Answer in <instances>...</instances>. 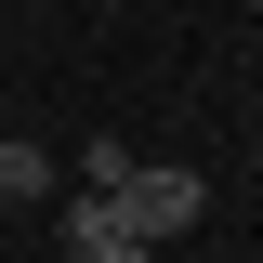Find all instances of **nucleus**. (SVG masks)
<instances>
[{
	"label": "nucleus",
	"mask_w": 263,
	"mask_h": 263,
	"mask_svg": "<svg viewBox=\"0 0 263 263\" xmlns=\"http://www.w3.org/2000/svg\"><path fill=\"white\" fill-rule=\"evenodd\" d=\"M105 211H119V224L145 237V250H158V237H184L197 211H211V184H197V171H132V184L105 197Z\"/></svg>",
	"instance_id": "1"
},
{
	"label": "nucleus",
	"mask_w": 263,
	"mask_h": 263,
	"mask_svg": "<svg viewBox=\"0 0 263 263\" xmlns=\"http://www.w3.org/2000/svg\"><path fill=\"white\" fill-rule=\"evenodd\" d=\"M66 263H158V250H145L105 197H79V211H66Z\"/></svg>",
	"instance_id": "2"
},
{
	"label": "nucleus",
	"mask_w": 263,
	"mask_h": 263,
	"mask_svg": "<svg viewBox=\"0 0 263 263\" xmlns=\"http://www.w3.org/2000/svg\"><path fill=\"white\" fill-rule=\"evenodd\" d=\"M132 171H145V158H132L119 132H79V184H92V197H119V184H132Z\"/></svg>",
	"instance_id": "3"
},
{
	"label": "nucleus",
	"mask_w": 263,
	"mask_h": 263,
	"mask_svg": "<svg viewBox=\"0 0 263 263\" xmlns=\"http://www.w3.org/2000/svg\"><path fill=\"white\" fill-rule=\"evenodd\" d=\"M0 197H53V145L13 132V145H0Z\"/></svg>",
	"instance_id": "4"
}]
</instances>
